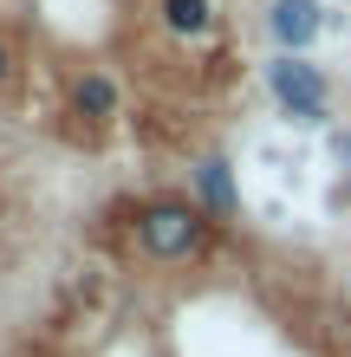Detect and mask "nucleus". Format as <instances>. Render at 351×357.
Instances as JSON below:
<instances>
[{"label":"nucleus","mask_w":351,"mask_h":357,"mask_svg":"<svg viewBox=\"0 0 351 357\" xmlns=\"http://www.w3.org/2000/svg\"><path fill=\"white\" fill-rule=\"evenodd\" d=\"M195 188H202V208H209V215H234V208H241V195H234V169H228L221 156H209V162L195 169Z\"/></svg>","instance_id":"39448f33"},{"label":"nucleus","mask_w":351,"mask_h":357,"mask_svg":"<svg viewBox=\"0 0 351 357\" xmlns=\"http://www.w3.org/2000/svg\"><path fill=\"white\" fill-rule=\"evenodd\" d=\"M137 241L150 260H189L209 247V215L195 202H150L137 215Z\"/></svg>","instance_id":"f257e3e1"},{"label":"nucleus","mask_w":351,"mask_h":357,"mask_svg":"<svg viewBox=\"0 0 351 357\" xmlns=\"http://www.w3.org/2000/svg\"><path fill=\"white\" fill-rule=\"evenodd\" d=\"M267 91L280 98V111L286 117H299V123H319L325 117V72L319 66H306L299 52H280V59H267Z\"/></svg>","instance_id":"f03ea898"},{"label":"nucleus","mask_w":351,"mask_h":357,"mask_svg":"<svg viewBox=\"0 0 351 357\" xmlns=\"http://www.w3.org/2000/svg\"><path fill=\"white\" fill-rule=\"evenodd\" d=\"M319 26H325V7H319V0H274V7H267V33H274L286 52L313 46Z\"/></svg>","instance_id":"7ed1b4c3"},{"label":"nucleus","mask_w":351,"mask_h":357,"mask_svg":"<svg viewBox=\"0 0 351 357\" xmlns=\"http://www.w3.org/2000/svg\"><path fill=\"white\" fill-rule=\"evenodd\" d=\"M163 26H170V33H209L215 7H209V0H163Z\"/></svg>","instance_id":"423d86ee"},{"label":"nucleus","mask_w":351,"mask_h":357,"mask_svg":"<svg viewBox=\"0 0 351 357\" xmlns=\"http://www.w3.org/2000/svg\"><path fill=\"white\" fill-rule=\"evenodd\" d=\"M72 111L85 117V123H111V117H117V85H111L105 72H85V78L72 85Z\"/></svg>","instance_id":"20e7f679"},{"label":"nucleus","mask_w":351,"mask_h":357,"mask_svg":"<svg viewBox=\"0 0 351 357\" xmlns=\"http://www.w3.org/2000/svg\"><path fill=\"white\" fill-rule=\"evenodd\" d=\"M0 85H13V46L0 39Z\"/></svg>","instance_id":"0eeeda50"}]
</instances>
